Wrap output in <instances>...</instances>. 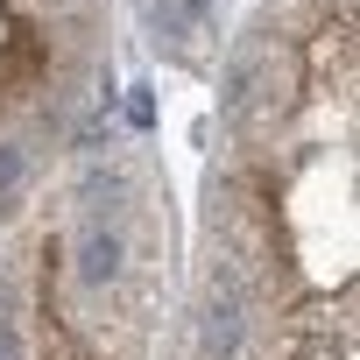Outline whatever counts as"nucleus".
<instances>
[{
	"mask_svg": "<svg viewBox=\"0 0 360 360\" xmlns=\"http://www.w3.org/2000/svg\"><path fill=\"white\" fill-rule=\"evenodd\" d=\"M120 262H127L120 226H113V219H85V226H78V290H106V283L120 276Z\"/></svg>",
	"mask_w": 360,
	"mask_h": 360,
	"instance_id": "f257e3e1",
	"label": "nucleus"
},
{
	"mask_svg": "<svg viewBox=\"0 0 360 360\" xmlns=\"http://www.w3.org/2000/svg\"><path fill=\"white\" fill-rule=\"evenodd\" d=\"M198 339H205V353H212V360H233V353H240L248 318H240L233 283H212V297H205V311H198Z\"/></svg>",
	"mask_w": 360,
	"mask_h": 360,
	"instance_id": "f03ea898",
	"label": "nucleus"
},
{
	"mask_svg": "<svg viewBox=\"0 0 360 360\" xmlns=\"http://www.w3.org/2000/svg\"><path fill=\"white\" fill-rule=\"evenodd\" d=\"M22 176H29V148L22 141H0V198H15Z\"/></svg>",
	"mask_w": 360,
	"mask_h": 360,
	"instance_id": "7ed1b4c3",
	"label": "nucleus"
},
{
	"mask_svg": "<svg viewBox=\"0 0 360 360\" xmlns=\"http://www.w3.org/2000/svg\"><path fill=\"white\" fill-rule=\"evenodd\" d=\"M0 360H29V346H22V325H15V311H0Z\"/></svg>",
	"mask_w": 360,
	"mask_h": 360,
	"instance_id": "20e7f679",
	"label": "nucleus"
},
{
	"mask_svg": "<svg viewBox=\"0 0 360 360\" xmlns=\"http://www.w3.org/2000/svg\"><path fill=\"white\" fill-rule=\"evenodd\" d=\"M148 22L169 36V43H184V15H176V8H162V0H148Z\"/></svg>",
	"mask_w": 360,
	"mask_h": 360,
	"instance_id": "39448f33",
	"label": "nucleus"
},
{
	"mask_svg": "<svg viewBox=\"0 0 360 360\" xmlns=\"http://www.w3.org/2000/svg\"><path fill=\"white\" fill-rule=\"evenodd\" d=\"M205 8H212V0H184V15H205Z\"/></svg>",
	"mask_w": 360,
	"mask_h": 360,
	"instance_id": "423d86ee",
	"label": "nucleus"
}]
</instances>
